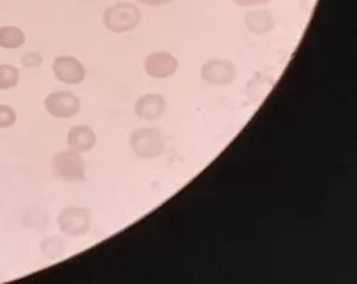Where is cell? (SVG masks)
<instances>
[{
	"instance_id": "1",
	"label": "cell",
	"mask_w": 357,
	"mask_h": 284,
	"mask_svg": "<svg viewBox=\"0 0 357 284\" xmlns=\"http://www.w3.org/2000/svg\"><path fill=\"white\" fill-rule=\"evenodd\" d=\"M102 21L112 33H129L136 29L142 21V10L136 3L120 1L105 10Z\"/></svg>"
},
{
	"instance_id": "2",
	"label": "cell",
	"mask_w": 357,
	"mask_h": 284,
	"mask_svg": "<svg viewBox=\"0 0 357 284\" xmlns=\"http://www.w3.org/2000/svg\"><path fill=\"white\" fill-rule=\"evenodd\" d=\"M52 173L59 180L67 182L84 181L86 178L84 161L72 149L59 152L52 159Z\"/></svg>"
},
{
	"instance_id": "3",
	"label": "cell",
	"mask_w": 357,
	"mask_h": 284,
	"mask_svg": "<svg viewBox=\"0 0 357 284\" xmlns=\"http://www.w3.org/2000/svg\"><path fill=\"white\" fill-rule=\"evenodd\" d=\"M133 152L140 159H154L165 150V141L155 129H140L132 133L130 139Z\"/></svg>"
},
{
	"instance_id": "4",
	"label": "cell",
	"mask_w": 357,
	"mask_h": 284,
	"mask_svg": "<svg viewBox=\"0 0 357 284\" xmlns=\"http://www.w3.org/2000/svg\"><path fill=\"white\" fill-rule=\"evenodd\" d=\"M50 115L56 118H70L81 110V100L70 90H56L44 101Z\"/></svg>"
},
{
	"instance_id": "5",
	"label": "cell",
	"mask_w": 357,
	"mask_h": 284,
	"mask_svg": "<svg viewBox=\"0 0 357 284\" xmlns=\"http://www.w3.org/2000/svg\"><path fill=\"white\" fill-rule=\"evenodd\" d=\"M90 211L85 207H67L60 212L58 218L59 227L67 235H84L90 230L91 223Z\"/></svg>"
},
{
	"instance_id": "6",
	"label": "cell",
	"mask_w": 357,
	"mask_h": 284,
	"mask_svg": "<svg viewBox=\"0 0 357 284\" xmlns=\"http://www.w3.org/2000/svg\"><path fill=\"white\" fill-rule=\"evenodd\" d=\"M52 69L56 79L63 84H81L86 76L83 63L72 55H61L56 58L53 61Z\"/></svg>"
},
{
	"instance_id": "7",
	"label": "cell",
	"mask_w": 357,
	"mask_h": 284,
	"mask_svg": "<svg viewBox=\"0 0 357 284\" xmlns=\"http://www.w3.org/2000/svg\"><path fill=\"white\" fill-rule=\"evenodd\" d=\"M237 70L234 63L222 58H214L206 62L202 69V77L208 84L229 85L236 79Z\"/></svg>"
},
{
	"instance_id": "8",
	"label": "cell",
	"mask_w": 357,
	"mask_h": 284,
	"mask_svg": "<svg viewBox=\"0 0 357 284\" xmlns=\"http://www.w3.org/2000/svg\"><path fill=\"white\" fill-rule=\"evenodd\" d=\"M144 68L151 77L163 79L175 74L178 69V61L170 53L154 52L147 56Z\"/></svg>"
},
{
	"instance_id": "9",
	"label": "cell",
	"mask_w": 357,
	"mask_h": 284,
	"mask_svg": "<svg viewBox=\"0 0 357 284\" xmlns=\"http://www.w3.org/2000/svg\"><path fill=\"white\" fill-rule=\"evenodd\" d=\"M166 110V101L159 94H146L139 97L135 106L137 116L143 120L159 118Z\"/></svg>"
},
{
	"instance_id": "10",
	"label": "cell",
	"mask_w": 357,
	"mask_h": 284,
	"mask_svg": "<svg viewBox=\"0 0 357 284\" xmlns=\"http://www.w3.org/2000/svg\"><path fill=\"white\" fill-rule=\"evenodd\" d=\"M69 149H72L78 154L90 152L93 148L97 136L94 134L93 129L86 125L74 126L69 129L67 136Z\"/></svg>"
},
{
	"instance_id": "11",
	"label": "cell",
	"mask_w": 357,
	"mask_h": 284,
	"mask_svg": "<svg viewBox=\"0 0 357 284\" xmlns=\"http://www.w3.org/2000/svg\"><path fill=\"white\" fill-rule=\"evenodd\" d=\"M244 19L247 29L257 35L270 33L275 28V17L268 10H250Z\"/></svg>"
},
{
	"instance_id": "12",
	"label": "cell",
	"mask_w": 357,
	"mask_h": 284,
	"mask_svg": "<svg viewBox=\"0 0 357 284\" xmlns=\"http://www.w3.org/2000/svg\"><path fill=\"white\" fill-rule=\"evenodd\" d=\"M26 33L19 26H0V47L1 49H20L26 44Z\"/></svg>"
},
{
	"instance_id": "13",
	"label": "cell",
	"mask_w": 357,
	"mask_h": 284,
	"mask_svg": "<svg viewBox=\"0 0 357 284\" xmlns=\"http://www.w3.org/2000/svg\"><path fill=\"white\" fill-rule=\"evenodd\" d=\"M20 77L21 74L15 65L8 63L0 65V90L15 88L19 84Z\"/></svg>"
},
{
	"instance_id": "14",
	"label": "cell",
	"mask_w": 357,
	"mask_h": 284,
	"mask_svg": "<svg viewBox=\"0 0 357 284\" xmlns=\"http://www.w3.org/2000/svg\"><path fill=\"white\" fill-rule=\"evenodd\" d=\"M17 122V113L12 106L0 104V129H8Z\"/></svg>"
},
{
	"instance_id": "15",
	"label": "cell",
	"mask_w": 357,
	"mask_h": 284,
	"mask_svg": "<svg viewBox=\"0 0 357 284\" xmlns=\"http://www.w3.org/2000/svg\"><path fill=\"white\" fill-rule=\"evenodd\" d=\"M42 61L40 55L37 54V53H29L26 56H23L22 65L26 68H36V67H39Z\"/></svg>"
},
{
	"instance_id": "16",
	"label": "cell",
	"mask_w": 357,
	"mask_h": 284,
	"mask_svg": "<svg viewBox=\"0 0 357 284\" xmlns=\"http://www.w3.org/2000/svg\"><path fill=\"white\" fill-rule=\"evenodd\" d=\"M271 0H234V3L241 7H260L268 5Z\"/></svg>"
},
{
	"instance_id": "17",
	"label": "cell",
	"mask_w": 357,
	"mask_h": 284,
	"mask_svg": "<svg viewBox=\"0 0 357 284\" xmlns=\"http://www.w3.org/2000/svg\"><path fill=\"white\" fill-rule=\"evenodd\" d=\"M140 3L151 7L165 6L169 5L174 0H139Z\"/></svg>"
}]
</instances>
